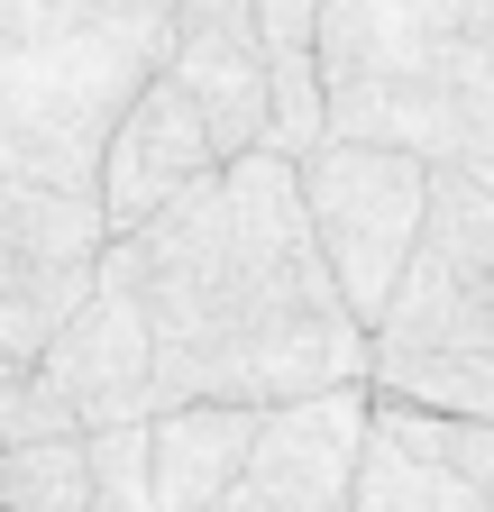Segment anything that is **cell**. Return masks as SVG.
<instances>
[{
    "mask_svg": "<svg viewBox=\"0 0 494 512\" xmlns=\"http://www.w3.org/2000/svg\"><path fill=\"white\" fill-rule=\"evenodd\" d=\"M101 275L147 311L156 403H312L348 394L376 366V330L339 293L302 156L247 147L211 183H193L147 229L101 247Z\"/></svg>",
    "mask_w": 494,
    "mask_h": 512,
    "instance_id": "6da1fadb",
    "label": "cell"
},
{
    "mask_svg": "<svg viewBox=\"0 0 494 512\" xmlns=\"http://www.w3.org/2000/svg\"><path fill=\"white\" fill-rule=\"evenodd\" d=\"M174 64V0H0V174L92 192L119 110Z\"/></svg>",
    "mask_w": 494,
    "mask_h": 512,
    "instance_id": "7a4b0ae2",
    "label": "cell"
},
{
    "mask_svg": "<svg viewBox=\"0 0 494 512\" xmlns=\"http://www.w3.org/2000/svg\"><path fill=\"white\" fill-rule=\"evenodd\" d=\"M339 138H394L494 192V0H321Z\"/></svg>",
    "mask_w": 494,
    "mask_h": 512,
    "instance_id": "3957f363",
    "label": "cell"
},
{
    "mask_svg": "<svg viewBox=\"0 0 494 512\" xmlns=\"http://www.w3.org/2000/svg\"><path fill=\"white\" fill-rule=\"evenodd\" d=\"M302 202H312V229H321V256L339 293L357 302V320L376 330L403 266H412V238H421V211H430V156L421 147H394V138H330L302 156Z\"/></svg>",
    "mask_w": 494,
    "mask_h": 512,
    "instance_id": "277c9868",
    "label": "cell"
},
{
    "mask_svg": "<svg viewBox=\"0 0 494 512\" xmlns=\"http://www.w3.org/2000/svg\"><path fill=\"white\" fill-rule=\"evenodd\" d=\"M376 348H394V357L494 348V192L467 165L430 156V211L412 238V266L376 320Z\"/></svg>",
    "mask_w": 494,
    "mask_h": 512,
    "instance_id": "5b68a950",
    "label": "cell"
},
{
    "mask_svg": "<svg viewBox=\"0 0 494 512\" xmlns=\"http://www.w3.org/2000/svg\"><path fill=\"white\" fill-rule=\"evenodd\" d=\"M376 430V394H312V403H275L257 458L238 467V485L202 512H357V458Z\"/></svg>",
    "mask_w": 494,
    "mask_h": 512,
    "instance_id": "8992f818",
    "label": "cell"
},
{
    "mask_svg": "<svg viewBox=\"0 0 494 512\" xmlns=\"http://www.w3.org/2000/svg\"><path fill=\"white\" fill-rule=\"evenodd\" d=\"M220 165H229V156H220V138H211V110L183 92L174 74H156L129 110H119V128H110L92 202H101V220H110V238H119V229H147L156 211H174L183 192L211 183Z\"/></svg>",
    "mask_w": 494,
    "mask_h": 512,
    "instance_id": "52a82bcc",
    "label": "cell"
},
{
    "mask_svg": "<svg viewBox=\"0 0 494 512\" xmlns=\"http://www.w3.org/2000/svg\"><path fill=\"white\" fill-rule=\"evenodd\" d=\"M37 375L74 403L83 430H119V421H156V339H147V311L119 293L110 275H92V293L65 311V330L46 339Z\"/></svg>",
    "mask_w": 494,
    "mask_h": 512,
    "instance_id": "ba28073f",
    "label": "cell"
},
{
    "mask_svg": "<svg viewBox=\"0 0 494 512\" xmlns=\"http://www.w3.org/2000/svg\"><path fill=\"white\" fill-rule=\"evenodd\" d=\"M165 74L211 110L220 156L275 147V74H266L257 10L247 0H174V64Z\"/></svg>",
    "mask_w": 494,
    "mask_h": 512,
    "instance_id": "9c48e42d",
    "label": "cell"
},
{
    "mask_svg": "<svg viewBox=\"0 0 494 512\" xmlns=\"http://www.w3.org/2000/svg\"><path fill=\"white\" fill-rule=\"evenodd\" d=\"M110 220L92 192H46L28 174H0V293L74 311L101 275Z\"/></svg>",
    "mask_w": 494,
    "mask_h": 512,
    "instance_id": "30bf717a",
    "label": "cell"
},
{
    "mask_svg": "<svg viewBox=\"0 0 494 512\" xmlns=\"http://www.w3.org/2000/svg\"><path fill=\"white\" fill-rule=\"evenodd\" d=\"M266 439V403H174L147 421V458H156V503L165 512H202L238 485V467Z\"/></svg>",
    "mask_w": 494,
    "mask_h": 512,
    "instance_id": "8fae6325",
    "label": "cell"
},
{
    "mask_svg": "<svg viewBox=\"0 0 494 512\" xmlns=\"http://www.w3.org/2000/svg\"><path fill=\"white\" fill-rule=\"evenodd\" d=\"M257 10V46L275 74V147L312 156L330 138V92H321V0H247Z\"/></svg>",
    "mask_w": 494,
    "mask_h": 512,
    "instance_id": "7c38bea8",
    "label": "cell"
},
{
    "mask_svg": "<svg viewBox=\"0 0 494 512\" xmlns=\"http://www.w3.org/2000/svg\"><path fill=\"white\" fill-rule=\"evenodd\" d=\"M366 394L412 403V412H449V421H494V348H430V357L376 348Z\"/></svg>",
    "mask_w": 494,
    "mask_h": 512,
    "instance_id": "4fadbf2b",
    "label": "cell"
},
{
    "mask_svg": "<svg viewBox=\"0 0 494 512\" xmlns=\"http://www.w3.org/2000/svg\"><path fill=\"white\" fill-rule=\"evenodd\" d=\"M357 512H494V494H476L458 467L421 458L412 439H394L376 421L366 430V458H357Z\"/></svg>",
    "mask_w": 494,
    "mask_h": 512,
    "instance_id": "5bb4252c",
    "label": "cell"
},
{
    "mask_svg": "<svg viewBox=\"0 0 494 512\" xmlns=\"http://www.w3.org/2000/svg\"><path fill=\"white\" fill-rule=\"evenodd\" d=\"M0 503L10 512H92V430H46L0 448Z\"/></svg>",
    "mask_w": 494,
    "mask_h": 512,
    "instance_id": "9a60e30c",
    "label": "cell"
},
{
    "mask_svg": "<svg viewBox=\"0 0 494 512\" xmlns=\"http://www.w3.org/2000/svg\"><path fill=\"white\" fill-rule=\"evenodd\" d=\"M376 421L394 430V439H412L421 458H440V467H458L476 494H494V421H449V412H412V403H385L376 394Z\"/></svg>",
    "mask_w": 494,
    "mask_h": 512,
    "instance_id": "2e32d148",
    "label": "cell"
},
{
    "mask_svg": "<svg viewBox=\"0 0 494 512\" xmlns=\"http://www.w3.org/2000/svg\"><path fill=\"white\" fill-rule=\"evenodd\" d=\"M92 512H165L156 503V458H147V421L92 430Z\"/></svg>",
    "mask_w": 494,
    "mask_h": 512,
    "instance_id": "e0dca14e",
    "label": "cell"
},
{
    "mask_svg": "<svg viewBox=\"0 0 494 512\" xmlns=\"http://www.w3.org/2000/svg\"><path fill=\"white\" fill-rule=\"evenodd\" d=\"M46 430H83V421H74V403L55 394L37 366H28V375H0V448L46 439Z\"/></svg>",
    "mask_w": 494,
    "mask_h": 512,
    "instance_id": "ac0fdd59",
    "label": "cell"
},
{
    "mask_svg": "<svg viewBox=\"0 0 494 512\" xmlns=\"http://www.w3.org/2000/svg\"><path fill=\"white\" fill-rule=\"evenodd\" d=\"M65 330V311L55 302H19V293H0V375H28L46 357V339Z\"/></svg>",
    "mask_w": 494,
    "mask_h": 512,
    "instance_id": "d6986e66",
    "label": "cell"
},
{
    "mask_svg": "<svg viewBox=\"0 0 494 512\" xmlns=\"http://www.w3.org/2000/svg\"><path fill=\"white\" fill-rule=\"evenodd\" d=\"M0 512H10V503H0Z\"/></svg>",
    "mask_w": 494,
    "mask_h": 512,
    "instance_id": "ffe728a7",
    "label": "cell"
}]
</instances>
